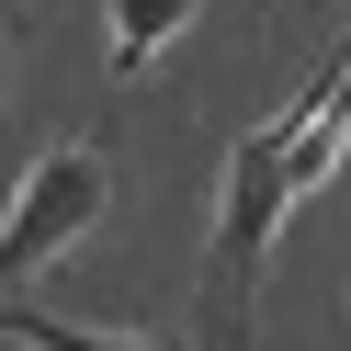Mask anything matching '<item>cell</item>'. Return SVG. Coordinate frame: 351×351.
Returning <instances> with one entry per match:
<instances>
[{"label": "cell", "instance_id": "3957f363", "mask_svg": "<svg viewBox=\"0 0 351 351\" xmlns=\"http://www.w3.org/2000/svg\"><path fill=\"white\" fill-rule=\"evenodd\" d=\"M170 34H193V0H102V46H114V69H125V80L159 69Z\"/></svg>", "mask_w": 351, "mask_h": 351}, {"label": "cell", "instance_id": "277c9868", "mask_svg": "<svg viewBox=\"0 0 351 351\" xmlns=\"http://www.w3.org/2000/svg\"><path fill=\"white\" fill-rule=\"evenodd\" d=\"M0 340H23V351H170V340H125V328H69V317H34V306H0Z\"/></svg>", "mask_w": 351, "mask_h": 351}, {"label": "cell", "instance_id": "7a4b0ae2", "mask_svg": "<svg viewBox=\"0 0 351 351\" xmlns=\"http://www.w3.org/2000/svg\"><path fill=\"white\" fill-rule=\"evenodd\" d=\"M102 204H114V170H102L91 147H46V159L12 182V215H0V295L23 272H46L69 238H91Z\"/></svg>", "mask_w": 351, "mask_h": 351}, {"label": "cell", "instance_id": "6da1fadb", "mask_svg": "<svg viewBox=\"0 0 351 351\" xmlns=\"http://www.w3.org/2000/svg\"><path fill=\"white\" fill-rule=\"evenodd\" d=\"M340 159H351V46L328 57V69L306 80L272 125H250V136H238V159H227V193H215V295H204L215 351L250 340V306H261V272H272L283 215H295Z\"/></svg>", "mask_w": 351, "mask_h": 351}]
</instances>
